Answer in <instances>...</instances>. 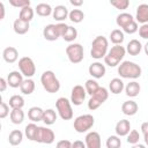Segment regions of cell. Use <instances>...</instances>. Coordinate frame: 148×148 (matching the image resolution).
Instances as JSON below:
<instances>
[{"instance_id":"603a6c76","label":"cell","mask_w":148,"mask_h":148,"mask_svg":"<svg viewBox=\"0 0 148 148\" xmlns=\"http://www.w3.org/2000/svg\"><path fill=\"white\" fill-rule=\"evenodd\" d=\"M43 114H44V110L40 109L39 106H32V108H30L29 111H28V118H29L32 123L43 120Z\"/></svg>"},{"instance_id":"74e56055","label":"cell","mask_w":148,"mask_h":148,"mask_svg":"<svg viewBox=\"0 0 148 148\" xmlns=\"http://www.w3.org/2000/svg\"><path fill=\"white\" fill-rule=\"evenodd\" d=\"M98 88H99V86H98V83H97L95 80L90 79V80H87V81H86L84 89H86L87 94H89L90 96H92V95L97 91V89H98Z\"/></svg>"},{"instance_id":"f546056e","label":"cell","mask_w":148,"mask_h":148,"mask_svg":"<svg viewBox=\"0 0 148 148\" xmlns=\"http://www.w3.org/2000/svg\"><path fill=\"white\" fill-rule=\"evenodd\" d=\"M9 117L13 124L18 125V124H22V121L24 120V112L22 111V109H12Z\"/></svg>"},{"instance_id":"5bb4252c","label":"cell","mask_w":148,"mask_h":148,"mask_svg":"<svg viewBox=\"0 0 148 148\" xmlns=\"http://www.w3.org/2000/svg\"><path fill=\"white\" fill-rule=\"evenodd\" d=\"M88 71H89V74L95 79H101L105 75V66L102 62H98V61L92 62L89 66Z\"/></svg>"},{"instance_id":"e0dca14e","label":"cell","mask_w":148,"mask_h":148,"mask_svg":"<svg viewBox=\"0 0 148 148\" xmlns=\"http://www.w3.org/2000/svg\"><path fill=\"white\" fill-rule=\"evenodd\" d=\"M43 37L46 40H50V42L57 40L60 36H59V34L57 31L56 24H47V25H45L44 29H43Z\"/></svg>"},{"instance_id":"e575fe53","label":"cell","mask_w":148,"mask_h":148,"mask_svg":"<svg viewBox=\"0 0 148 148\" xmlns=\"http://www.w3.org/2000/svg\"><path fill=\"white\" fill-rule=\"evenodd\" d=\"M18 18L25 21V22H30L32 18H34V9L28 6V7H24L20 10V14H18Z\"/></svg>"},{"instance_id":"8992f818","label":"cell","mask_w":148,"mask_h":148,"mask_svg":"<svg viewBox=\"0 0 148 148\" xmlns=\"http://www.w3.org/2000/svg\"><path fill=\"white\" fill-rule=\"evenodd\" d=\"M108 97H109L108 89L104 88V87H99L97 89V91L88 101V109L89 110H96V109H98L108 99Z\"/></svg>"},{"instance_id":"7402d4cb","label":"cell","mask_w":148,"mask_h":148,"mask_svg":"<svg viewBox=\"0 0 148 148\" xmlns=\"http://www.w3.org/2000/svg\"><path fill=\"white\" fill-rule=\"evenodd\" d=\"M133 21H134V17H133L131 14H128V13H120V14L117 16V18H116L117 25L120 27L121 29L126 28V27H127L130 23H132Z\"/></svg>"},{"instance_id":"9a60e30c","label":"cell","mask_w":148,"mask_h":148,"mask_svg":"<svg viewBox=\"0 0 148 148\" xmlns=\"http://www.w3.org/2000/svg\"><path fill=\"white\" fill-rule=\"evenodd\" d=\"M135 20L141 24L148 23V3H141L136 7Z\"/></svg>"},{"instance_id":"8d00e7d4","label":"cell","mask_w":148,"mask_h":148,"mask_svg":"<svg viewBox=\"0 0 148 148\" xmlns=\"http://www.w3.org/2000/svg\"><path fill=\"white\" fill-rule=\"evenodd\" d=\"M106 148H120L121 147V140L118 135H110L106 139Z\"/></svg>"},{"instance_id":"7c38bea8","label":"cell","mask_w":148,"mask_h":148,"mask_svg":"<svg viewBox=\"0 0 148 148\" xmlns=\"http://www.w3.org/2000/svg\"><path fill=\"white\" fill-rule=\"evenodd\" d=\"M84 143L87 148H101V135L95 131L89 132L84 138Z\"/></svg>"},{"instance_id":"4dcf8cb0","label":"cell","mask_w":148,"mask_h":148,"mask_svg":"<svg viewBox=\"0 0 148 148\" xmlns=\"http://www.w3.org/2000/svg\"><path fill=\"white\" fill-rule=\"evenodd\" d=\"M38 127L35 123H31V124H28L24 128V133H25V136L31 140V141H35L36 140V136H37V133H38Z\"/></svg>"},{"instance_id":"9c48e42d","label":"cell","mask_w":148,"mask_h":148,"mask_svg":"<svg viewBox=\"0 0 148 148\" xmlns=\"http://www.w3.org/2000/svg\"><path fill=\"white\" fill-rule=\"evenodd\" d=\"M18 68L22 75H24L27 79H30L36 73V66L31 58L29 57H22L18 60Z\"/></svg>"},{"instance_id":"9f6ffc18","label":"cell","mask_w":148,"mask_h":148,"mask_svg":"<svg viewBox=\"0 0 148 148\" xmlns=\"http://www.w3.org/2000/svg\"><path fill=\"white\" fill-rule=\"evenodd\" d=\"M143 140H145V143L148 146V133L147 134H143Z\"/></svg>"},{"instance_id":"db71d44e","label":"cell","mask_w":148,"mask_h":148,"mask_svg":"<svg viewBox=\"0 0 148 148\" xmlns=\"http://www.w3.org/2000/svg\"><path fill=\"white\" fill-rule=\"evenodd\" d=\"M132 148H146L145 145H141V143H136V145H133Z\"/></svg>"},{"instance_id":"277c9868","label":"cell","mask_w":148,"mask_h":148,"mask_svg":"<svg viewBox=\"0 0 148 148\" xmlns=\"http://www.w3.org/2000/svg\"><path fill=\"white\" fill-rule=\"evenodd\" d=\"M40 83H42L43 88L50 94H54L60 89V82L52 71H45L42 74Z\"/></svg>"},{"instance_id":"816d5d0a","label":"cell","mask_w":148,"mask_h":148,"mask_svg":"<svg viewBox=\"0 0 148 148\" xmlns=\"http://www.w3.org/2000/svg\"><path fill=\"white\" fill-rule=\"evenodd\" d=\"M69 3H71L72 6H74V7H79V6H82V5H83V1H82V0H79V1H76V0H71Z\"/></svg>"},{"instance_id":"4316f807","label":"cell","mask_w":148,"mask_h":148,"mask_svg":"<svg viewBox=\"0 0 148 148\" xmlns=\"http://www.w3.org/2000/svg\"><path fill=\"white\" fill-rule=\"evenodd\" d=\"M37 15L39 16H43V17H46V16H50L52 13H53V9L51 8V6L49 3H45V2H42V3H38L35 8Z\"/></svg>"},{"instance_id":"1f68e13d","label":"cell","mask_w":148,"mask_h":148,"mask_svg":"<svg viewBox=\"0 0 148 148\" xmlns=\"http://www.w3.org/2000/svg\"><path fill=\"white\" fill-rule=\"evenodd\" d=\"M57 120V113L53 109H47L44 110V114H43V120L45 125H53Z\"/></svg>"},{"instance_id":"836d02e7","label":"cell","mask_w":148,"mask_h":148,"mask_svg":"<svg viewBox=\"0 0 148 148\" xmlns=\"http://www.w3.org/2000/svg\"><path fill=\"white\" fill-rule=\"evenodd\" d=\"M12 109H22L24 106V99L21 95H13L9 98V104Z\"/></svg>"},{"instance_id":"484cf974","label":"cell","mask_w":148,"mask_h":148,"mask_svg":"<svg viewBox=\"0 0 148 148\" xmlns=\"http://www.w3.org/2000/svg\"><path fill=\"white\" fill-rule=\"evenodd\" d=\"M140 90H141L140 84L136 81H132V82L127 83L125 87V92L128 97H136L139 95Z\"/></svg>"},{"instance_id":"d4e9b609","label":"cell","mask_w":148,"mask_h":148,"mask_svg":"<svg viewBox=\"0 0 148 148\" xmlns=\"http://www.w3.org/2000/svg\"><path fill=\"white\" fill-rule=\"evenodd\" d=\"M124 82H123V80L121 79H119V77H114V79H112L111 81H110V83H109V89H110V91L112 92V94H114V95H117V94H120L123 90H124Z\"/></svg>"},{"instance_id":"ac0fdd59","label":"cell","mask_w":148,"mask_h":148,"mask_svg":"<svg viewBox=\"0 0 148 148\" xmlns=\"http://www.w3.org/2000/svg\"><path fill=\"white\" fill-rule=\"evenodd\" d=\"M2 58H3V60H5L6 62L13 64V62H15V61L17 60V58H18V52H17V50H16L15 47L8 46V47H6V49L2 51Z\"/></svg>"},{"instance_id":"f35d334b","label":"cell","mask_w":148,"mask_h":148,"mask_svg":"<svg viewBox=\"0 0 148 148\" xmlns=\"http://www.w3.org/2000/svg\"><path fill=\"white\" fill-rule=\"evenodd\" d=\"M77 37V30L74 28V27H68V29H67V31L65 32V35L62 36V39L64 40H66V42H73L75 38Z\"/></svg>"},{"instance_id":"3957f363","label":"cell","mask_w":148,"mask_h":148,"mask_svg":"<svg viewBox=\"0 0 148 148\" xmlns=\"http://www.w3.org/2000/svg\"><path fill=\"white\" fill-rule=\"evenodd\" d=\"M125 53H126V49L121 45H114L112 46L106 56L104 57V62L105 65L110 66V67H116L119 65V62L123 60V58L125 57Z\"/></svg>"},{"instance_id":"ffe728a7","label":"cell","mask_w":148,"mask_h":148,"mask_svg":"<svg viewBox=\"0 0 148 148\" xmlns=\"http://www.w3.org/2000/svg\"><path fill=\"white\" fill-rule=\"evenodd\" d=\"M29 28H30V24L29 22H25L21 18H16L13 23V29L14 31L17 34V35H24L29 31Z\"/></svg>"},{"instance_id":"60d3db41","label":"cell","mask_w":148,"mask_h":148,"mask_svg":"<svg viewBox=\"0 0 148 148\" xmlns=\"http://www.w3.org/2000/svg\"><path fill=\"white\" fill-rule=\"evenodd\" d=\"M139 139H140V134L136 130H132L127 135V142L131 145H136L139 142Z\"/></svg>"},{"instance_id":"83f0119b","label":"cell","mask_w":148,"mask_h":148,"mask_svg":"<svg viewBox=\"0 0 148 148\" xmlns=\"http://www.w3.org/2000/svg\"><path fill=\"white\" fill-rule=\"evenodd\" d=\"M20 90L22 94L24 95H31L35 90V81L32 79H25L23 80L21 87H20Z\"/></svg>"},{"instance_id":"30bf717a","label":"cell","mask_w":148,"mask_h":148,"mask_svg":"<svg viewBox=\"0 0 148 148\" xmlns=\"http://www.w3.org/2000/svg\"><path fill=\"white\" fill-rule=\"evenodd\" d=\"M56 139V135H54V132L47 127H44V126H39L38 127V133H37V136H36V142H39V143H46V145H51Z\"/></svg>"},{"instance_id":"52a82bcc","label":"cell","mask_w":148,"mask_h":148,"mask_svg":"<svg viewBox=\"0 0 148 148\" xmlns=\"http://www.w3.org/2000/svg\"><path fill=\"white\" fill-rule=\"evenodd\" d=\"M94 124H95V119L91 114H82L75 118L73 126L77 133H84L89 131L94 126Z\"/></svg>"},{"instance_id":"7a4b0ae2","label":"cell","mask_w":148,"mask_h":148,"mask_svg":"<svg viewBox=\"0 0 148 148\" xmlns=\"http://www.w3.org/2000/svg\"><path fill=\"white\" fill-rule=\"evenodd\" d=\"M108 47H109V42L105 37H103V36L95 37L91 43V50H90L91 58H94V59L104 58L108 53Z\"/></svg>"},{"instance_id":"d6986e66","label":"cell","mask_w":148,"mask_h":148,"mask_svg":"<svg viewBox=\"0 0 148 148\" xmlns=\"http://www.w3.org/2000/svg\"><path fill=\"white\" fill-rule=\"evenodd\" d=\"M69 13H68V9L62 6V5H59V6H56V8L53 9V13H52V16L56 21H59V23L64 20H66L68 17Z\"/></svg>"},{"instance_id":"7bdbcfd3","label":"cell","mask_w":148,"mask_h":148,"mask_svg":"<svg viewBox=\"0 0 148 148\" xmlns=\"http://www.w3.org/2000/svg\"><path fill=\"white\" fill-rule=\"evenodd\" d=\"M8 114H10L9 113V105L7 103H5V102H1L0 103V118L3 119Z\"/></svg>"},{"instance_id":"ab89813d","label":"cell","mask_w":148,"mask_h":148,"mask_svg":"<svg viewBox=\"0 0 148 148\" xmlns=\"http://www.w3.org/2000/svg\"><path fill=\"white\" fill-rule=\"evenodd\" d=\"M110 3H111V6H113L117 9H120V10L127 9L128 6H130V1L128 0H111Z\"/></svg>"},{"instance_id":"f5cc1de1","label":"cell","mask_w":148,"mask_h":148,"mask_svg":"<svg viewBox=\"0 0 148 148\" xmlns=\"http://www.w3.org/2000/svg\"><path fill=\"white\" fill-rule=\"evenodd\" d=\"M141 131H142L143 134H147V133H148V121L142 123V125H141Z\"/></svg>"},{"instance_id":"c3c4849f","label":"cell","mask_w":148,"mask_h":148,"mask_svg":"<svg viewBox=\"0 0 148 148\" xmlns=\"http://www.w3.org/2000/svg\"><path fill=\"white\" fill-rule=\"evenodd\" d=\"M72 148H87V147H86V143H83V141L76 140L72 142Z\"/></svg>"},{"instance_id":"f1b7e54d","label":"cell","mask_w":148,"mask_h":148,"mask_svg":"<svg viewBox=\"0 0 148 148\" xmlns=\"http://www.w3.org/2000/svg\"><path fill=\"white\" fill-rule=\"evenodd\" d=\"M23 140V133L20 130H14L8 135V142L12 146H18Z\"/></svg>"},{"instance_id":"b9f144b4","label":"cell","mask_w":148,"mask_h":148,"mask_svg":"<svg viewBox=\"0 0 148 148\" xmlns=\"http://www.w3.org/2000/svg\"><path fill=\"white\" fill-rule=\"evenodd\" d=\"M9 3L16 8H24L30 6V0H9Z\"/></svg>"},{"instance_id":"d6a6232c","label":"cell","mask_w":148,"mask_h":148,"mask_svg":"<svg viewBox=\"0 0 148 148\" xmlns=\"http://www.w3.org/2000/svg\"><path fill=\"white\" fill-rule=\"evenodd\" d=\"M125 39V36H124V32L119 29H114L111 31L110 34V40L114 44V45H121V43L124 42Z\"/></svg>"},{"instance_id":"2e32d148","label":"cell","mask_w":148,"mask_h":148,"mask_svg":"<svg viewBox=\"0 0 148 148\" xmlns=\"http://www.w3.org/2000/svg\"><path fill=\"white\" fill-rule=\"evenodd\" d=\"M116 134L118 136H126L131 132V123L127 119H121L116 124Z\"/></svg>"},{"instance_id":"44dd1931","label":"cell","mask_w":148,"mask_h":148,"mask_svg":"<svg viewBox=\"0 0 148 148\" xmlns=\"http://www.w3.org/2000/svg\"><path fill=\"white\" fill-rule=\"evenodd\" d=\"M138 110H139V106L134 101H126L121 105V111L126 116H134L138 112Z\"/></svg>"},{"instance_id":"ba28073f","label":"cell","mask_w":148,"mask_h":148,"mask_svg":"<svg viewBox=\"0 0 148 148\" xmlns=\"http://www.w3.org/2000/svg\"><path fill=\"white\" fill-rule=\"evenodd\" d=\"M66 54L72 64H79L83 60V46L79 43H72L66 47Z\"/></svg>"},{"instance_id":"4fadbf2b","label":"cell","mask_w":148,"mask_h":148,"mask_svg":"<svg viewBox=\"0 0 148 148\" xmlns=\"http://www.w3.org/2000/svg\"><path fill=\"white\" fill-rule=\"evenodd\" d=\"M7 82L8 86L12 88H20L22 82H23V75L18 71H13L8 74L7 76Z\"/></svg>"},{"instance_id":"ee69618b","label":"cell","mask_w":148,"mask_h":148,"mask_svg":"<svg viewBox=\"0 0 148 148\" xmlns=\"http://www.w3.org/2000/svg\"><path fill=\"white\" fill-rule=\"evenodd\" d=\"M138 22L136 21H133L132 23H130L126 28H124L123 30H124V32H126V34H130V35H132V34H134V32H136L138 31Z\"/></svg>"},{"instance_id":"6da1fadb","label":"cell","mask_w":148,"mask_h":148,"mask_svg":"<svg viewBox=\"0 0 148 148\" xmlns=\"http://www.w3.org/2000/svg\"><path fill=\"white\" fill-rule=\"evenodd\" d=\"M141 67L133 61H123L118 66V74L123 79H138L141 76Z\"/></svg>"},{"instance_id":"11a10c76","label":"cell","mask_w":148,"mask_h":148,"mask_svg":"<svg viewBox=\"0 0 148 148\" xmlns=\"http://www.w3.org/2000/svg\"><path fill=\"white\" fill-rule=\"evenodd\" d=\"M143 50H145V53H146V56H148V42L145 44V46H143Z\"/></svg>"},{"instance_id":"5b68a950","label":"cell","mask_w":148,"mask_h":148,"mask_svg":"<svg viewBox=\"0 0 148 148\" xmlns=\"http://www.w3.org/2000/svg\"><path fill=\"white\" fill-rule=\"evenodd\" d=\"M56 108H57L59 117L62 120H69L73 118V110H72L71 101H68L66 97H59L56 102Z\"/></svg>"},{"instance_id":"681fc988","label":"cell","mask_w":148,"mask_h":148,"mask_svg":"<svg viewBox=\"0 0 148 148\" xmlns=\"http://www.w3.org/2000/svg\"><path fill=\"white\" fill-rule=\"evenodd\" d=\"M7 86H8L7 80H5L3 77H1L0 79V91H5L6 88H7Z\"/></svg>"},{"instance_id":"cb8c5ba5","label":"cell","mask_w":148,"mask_h":148,"mask_svg":"<svg viewBox=\"0 0 148 148\" xmlns=\"http://www.w3.org/2000/svg\"><path fill=\"white\" fill-rule=\"evenodd\" d=\"M142 50V45L138 39H132L128 42L126 46V52L130 53V56H138Z\"/></svg>"},{"instance_id":"f6af8a7d","label":"cell","mask_w":148,"mask_h":148,"mask_svg":"<svg viewBox=\"0 0 148 148\" xmlns=\"http://www.w3.org/2000/svg\"><path fill=\"white\" fill-rule=\"evenodd\" d=\"M68 27H69V25H67L66 23H62V22H60V23H58V24H56V28H57V31H58V34H59V36H60V37H62V36L65 35V32L67 31V29H68Z\"/></svg>"},{"instance_id":"f907efd6","label":"cell","mask_w":148,"mask_h":148,"mask_svg":"<svg viewBox=\"0 0 148 148\" xmlns=\"http://www.w3.org/2000/svg\"><path fill=\"white\" fill-rule=\"evenodd\" d=\"M5 18V5L3 2H0V20Z\"/></svg>"},{"instance_id":"bcb514c9","label":"cell","mask_w":148,"mask_h":148,"mask_svg":"<svg viewBox=\"0 0 148 148\" xmlns=\"http://www.w3.org/2000/svg\"><path fill=\"white\" fill-rule=\"evenodd\" d=\"M139 35H140L141 38L148 39V23L142 24V25L139 28Z\"/></svg>"},{"instance_id":"d590c367","label":"cell","mask_w":148,"mask_h":148,"mask_svg":"<svg viewBox=\"0 0 148 148\" xmlns=\"http://www.w3.org/2000/svg\"><path fill=\"white\" fill-rule=\"evenodd\" d=\"M68 18L74 22V23H80L83 21L84 18V14L81 9H73L69 12V15H68Z\"/></svg>"},{"instance_id":"8fae6325","label":"cell","mask_w":148,"mask_h":148,"mask_svg":"<svg viewBox=\"0 0 148 148\" xmlns=\"http://www.w3.org/2000/svg\"><path fill=\"white\" fill-rule=\"evenodd\" d=\"M86 95H87L86 89H84L82 86L76 84V86H74L73 89H72V92H71V102H72L74 105L79 106V105H81V104L83 103V101H84V98H86Z\"/></svg>"},{"instance_id":"7dc6e473","label":"cell","mask_w":148,"mask_h":148,"mask_svg":"<svg viewBox=\"0 0 148 148\" xmlns=\"http://www.w3.org/2000/svg\"><path fill=\"white\" fill-rule=\"evenodd\" d=\"M56 148H72V142L69 140H60L57 142Z\"/></svg>"}]
</instances>
